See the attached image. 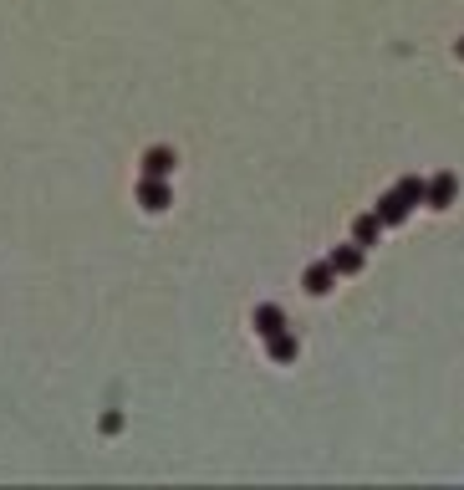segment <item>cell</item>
I'll return each mask as SVG.
<instances>
[{
    "label": "cell",
    "mask_w": 464,
    "mask_h": 490,
    "mask_svg": "<svg viewBox=\"0 0 464 490\" xmlns=\"http://www.w3.org/2000/svg\"><path fill=\"white\" fill-rule=\"evenodd\" d=\"M454 194H460V179H454V174H434V179L424 184V204H429V209H449Z\"/></svg>",
    "instance_id": "obj_1"
},
{
    "label": "cell",
    "mask_w": 464,
    "mask_h": 490,
    "mask_svg": "<svg viewBox=\"0 0 464 490\" xmlns=\"http://www.w3.org/2000/svg\"><path fill=\"white\" fill-rule=\"evenodd\" d=\"M265 352H271V363H296V352H302V343L291 337V332H276V337H265Z\"/></svg>",
    "instance_id": "obj_8"
},
{
    "label": "cell",
    "mask_w": 464,
    "mask_h": 490,
    "mask_svg": "<svg viewBox=\"0 0 464 490\" xmlns=\"http://www.w3.org/2000/svg\"><path fill=\"white\" fill-rule=\"evenodd\" d=\"M332 286H337L332 261H317V265H306V271H302V291H306V296H326Z\"/></svg>",
    "instance_id": "obj_3"
},
{
    "label": "cell",
    "mask_w": 464,
    "mask_h": 490,
    "mask_svg": "<svg viewBox=\"0 0 464 490\" xmlns=\"http://www.w3.org/2000/svg\"><path fill=\"white\" fill-rule=\"evenodd\" d=\"M424 184H429V179H419V174H404V179L393 184V189H398L408 204H424Z\"/></svg>",
    "instance_id": "obj_10"
},
{
    "label": "cell",
    "mask_w": 464,
    "mask_h": 490,
    "mask_svg": "<svg viewBox=\"0 0 464 490\" xmlns=\"http://www.w3.org/2000/svg\"><path fill=\"white\" fill-rule=\"evenodd\" d=\"M454 51H460V61H464V36H460V46H454Z\"/></svg>",
    "instance_id": "obj_11"
},
{
    "label": "cell",
    "mask_w": 464,
    "mask_h": 490,
    "mask_svg": "<svg viewBox=\"0 0 464 490\" xmlns=\"http://www.w3.org/2000/svg\"><path fill=\"white\" fill-rule=\"evenodd\" d=\"M174 148H148V154H143V179H169V174H174Z\"/></svg>",
    "instance_id": "obj_6"
},
{
    "label": "cell",
    "mask_w": 464,
    "mask_h": 490,
    "mask_svg": "<svg viewBox=\"0 0 464 490\" xmlns=\"http://www.w3.org/2000/svg\"><path fill=\"white\" fill-rule=\"evenodd\" d=\"M373 215H378V220H383V230H388V225H404L408 215H413V204H408L398 189H388L383 200H378V209H373Z\"/></svg>",
    "instance_id": "obj_4"
},
{
    "label": "cell",
    "mask_w": 464,
    "mask_h": 490,
    "mask_svg": "<svg viewBox=\"0 0 464 490\" xmlns=\"http://www.w3.org/2000/svg\"><path fill=\"white\" fill-rule=\"evenodd\" d=\"M138 204L148 209V215H163L169 204H174V189L163 179H138Z\"/></svg>",
    "instance_id": "obj_2"
},
{
    "label": "cell",
    "mask_w": 464,
    "mask_h": 490,
    "mask_svg": "<svg viewBox=\"0 0 464 490\" xmlns=\"http://www.w3.org/2000/svg\"><path fill=\"white\" fill-rule=\"evenodd\" d=\"M326 261H332V271H337V276H358V271H363V245H358V241H352V245H337Z\"/></svg>",
    "instance_id": "obj_7"
},
{
    "label": "cell",
    "mask_w": 464,
    "mask_h": 490,
    "mask_svg": "<svg viewBox=\"0 0 464 490\" xmlns=\"http://www.w3.org/2000/svg\"><path fill=\"white\" fill-rule=\"evenodd\" d=\"M378 235H383V220H378V215H358V220H352V241L363 245H378Z\"/></svg>",
    "instance_id": "obj_9"
},
{
    "label": "cell",
    "mask_w": 464,
    "mask_h": 490,
    "mask_svg": "<svg viewBox=\"0 0 464 490\" xmlns=\"http://www.w3.org/2000/svg\"><path fill=\"white\" fill-rule=\"evenodd\" d=\"M250 327H256L261 337H276V332H286V312L276 302H261L256 312H250Z\"/></svg>",
    "instance_id": "obj_5"
}]
</instances>
